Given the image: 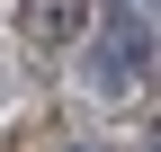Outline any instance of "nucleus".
Masks as SVG:
<instances>
[{
	"instance_id": "f257e3e1",
	"label": "nucleus",
	"mask_w": 161,
	"mask_h": 152,
	"mask_svg": "<svg viewBox=\"0 0 161 152\" xmlns=\"http://www.w3.org/2000/svg\"><path fill=\"white\" fill-rule=\"evenodd\" d=\"M134 72H143V27H125L116 45H98V81H116V90H125Z\"/></svg>"
}]
</instances>
